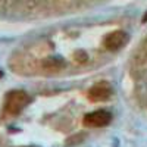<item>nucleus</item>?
<instances>
[{"instance_id":"nucleus-1","label":"nucleus","mask_w":147,"mask_h":147,"mask_svg":"<svg viewBox=\"0 0 147 147\" xmlns=\"http://www.w3.org/2000/svg\"><path fill=\"white\" fill-rule=\"evenodd\" d=\"M30 103V96L24 90H12L6 94L5 110L9 115H18Z\"/></svg>"},{"instance_id":"nucleus-2","label":"nucleus","mask_w":147,"mask_h":147,"mask_svg":"<svg viewBox=\"0 0 147 147\" xmlns=\"http://www.w3.org/2000/svg\"><path fill=\"white\" fill-rule=\"evenodd\" d=\"M110 121H112V113L109 110H105V109L94 110V112H90L84 116V124L87 127H91V128L106 127L110 124Z\"/></svg>"},{"instance_id":"nucleus-3","label":"nucleus","mask_w":147,"mask_h":147,"mask_svg":"<svg viewBox=\"0 0 147 147\" xmlns=\"http://www.w3.org/2000/svg\"><path fill=\"white\" fill-rule=\"evenodd\" d=\"M127 43H128V34L125 31L109 32L105 37V40H103V46H105L106 50H109V52H118Z\"/></svg>"},{"instance_id":"nucleus-4","label":"nucleus","mask_w":147,"mask_h":147,"mask_svg":"<svg viewBox=\"0 0 147 147\" xmlns=\"http://www.w3.org/2000/svg\"><path fill=\"white\" fill-rule=\"evenodd\" d=\"M110 96H112V85L106 81L94 84L88 91V99L93 102H105L110 99Z\"/></svg>"},{"instance_id":"nucleus-5","label":"nucleus","mask_w":147,"mask_h":147,"mask_svg":"<svg viewBox=\"0 0 147 147\" xmlns=\"http://www.w3.org/2000/svg\"><path fill=\"white\" fill-rule=\"evenodd\" d=\"M41 68L47 74H56V72L62 71L65 68V62L60 57H49V59H46L43 62Z\"/></svg>"},{"instance_id":"nucleus-6","label":"nucleus","mask_w":147,"mask_h":147,"mask_svg":"<svg viewBox=\"0 0 147 147\" xmlns=\"http://www.w3.org/2000/svg\"><path fill=\"white\" fill-rule=\"evenodd\" d=\"M75 59L78 60V62H84V60H85V56L82 55V52H80V55H78V53L75 55Z\"/></svg>"},{"instance_id":"nucleus-7","label":"nucleus","mask_w":147,"mask_h":147,"mask_svg":"<svg viewBox=\"0 0 147 147\" xmlns=\"http://www.w3.org/2000/svg\"><path fill=\"white\" fill-rule=\"evenodd\" d=\"M143 22H147V12H146L144 16H143Z\"/></svg>"},{"instance_id":"nucleus-8","label":"nucleus","mask_w":147,"mask_h":147,"mask_svg":"<svg viewBox=\"0 0 147 147\" xmlns=\"http://www.w3.org/2000/svg\"><path fill=\"white\" fill-rule=\"evenodd\" d=\"M146 47H147V40H146Z\"/></svg>"},{"instance_id":"nucleus-9","label":"nucleus","mask_w":147,"mask_h":147,"mask_svg":"<svg viewBox=\"0 0 147 147\" xmlns=\"http://www.w3.org/2000/svg\"><path fill=\"white\" fill-rule=\"evenodd\" d=\"M0 77H2V72H0Z\"/></svg>"}]
</instances>
